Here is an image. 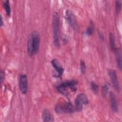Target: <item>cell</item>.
<instances>
[{
    "label": "cell",
    "mask_w": 122,
    "mask_h": 122,
    "mask_svg": "<svg viewBox=\"0 0 122 122\" xmlns=\"http://www.w3.org/2000/svg\"><path fill=\"white\" fill-rule=\"evenodd\" d=\"M41 38L38 32L33 31L29 36L27 41V53L29 57H31L36 54L39 50Z\"/></svg>",
    "instance_id": "obj_1"
},
{
    "label": "cell",
    "mask_w": 122,
    "mask_h": 122,
    "mask_svg": "<svg viewBox=\"0 0 122 122\" xmlns=\"http://www.w3.org/2000/svg\"><path fill=\"white\" fill-rule=\"evenodd\" d=\"M52 38L54 45L56 47L60 46V18L59 14L55 12L52 17Z\"/></svg>",
    "instance_id": "obj_2"
},
{
    "label": "cell",
    "mask_w": 122,
    "mask_h": 122,
    "mask_svg": "<svg viewBox=\"0 0 122 122\" xmlns=\"http://www.w3.org/2000/svg\"><path fill=\"white\" fill-rule=\"evenodd\" d=\"M78 83V81L75 80H67L58 85L56 88L60 93L67 96L70 92H75L77 90Z\"/></svg>",
    "instance_id": "obj_3"
},
{
    "label": "cell",
    "mask_w": 122,
    "mask_h": 122,
    "mask_svg": "<svg viewBox=\"0 0 122 122\" xmlns=\"http://www.w3.org/2000/svg\"><path fill=\"white\" fill-rule=\"evenodd\" d=\"M75 108L70 102H63L57 104L55 107V111L58 114L72 113Z\"/></svg>",
    "instance_id": "obj_4"
},
{
    "label": "cell",
    "mask_w": 122,
    "mask_h": 122,
    "mask_svg": "<svg viewBox=\"0 0 122 122\" xmlns=\"http://www.w3.org/2000/svg\"><path fill=\"white\" fill-rule=\"evenodd\" d=\"M89 103L88 99L84 93H80L76 97L74 100L75 110L77 112H81L82 110L83 106Z\"/></svg>",
    "instance_id": "obj_5"
},
{
    "label": "cell",
    "mask_w": 122,
    "mask_h": 122,
    "mask_svg": "<svg viewBox=\"0 0 122 122\" xmlns=\"http://www.w3.org/2000/svg\"><path fill=\"white\" fill-rule=\"evenodd\" d=\"M65 19L70 27L74 30L77 31L79 29L76 18L73 12L69 9L66 10L65 12Z\"/></svg>",
    "instance_id": "obj_6"
},
{
    "label": "cell",
    "mask_w": 122,
    "mask_h": 122,
    "mask_svg": "<svg viewBox=\"0 0 122 122\" xmlns=\"http://www.w3.org/2000/svg\"><path fill=\"white\" fill-rule=\"evenodd\" d=\"M108 73L114 88L117 92H119L121 90L120 85L115 71L110 69L108 71Z\"/></svg>",
    "instance_id": "obj_7"
},
{
    "label": "cell",
    "mask_w": 122,
    "mask_h": 122,
    "mask_svg": "<svg viewBox=\"0 0 122 122\" xmlns=\"http://www.w3.org/2000/svg\"><path fill=\"white\" fill-rule=\"evenodd\" d=\"M51 64L56 72L54 76H56L57 78H61L64 72V69L62 66L59 61L56 59H52L51 61Z\"/></svg>",
    "instance_id": "obj_8"
},
{
    "label": "cell",
    "mask_w": 122,
    "mask_h": 122,
    "mask_svg": "<svg viewBox=\"0 0 122 122\" xmlns=\"http://www.w3.org/2000/svg\"><path fill=\"white\" fill-rule=\"evenodd\" d=\"M19 88L22 94H26L28 91V80L26 74H22L20 75L19 79Z\"/></svg>",
    "instance_id": "obj_9"
},
{
    "label": "cell",
    "mask_w": 122,
    "mask_h": 122,
    "mask_svg": "<svg viewBox=\"0 0 122 122\" xmlns=\"http://www.w3.org/2000/svg\"><path fill=\"white\" fill-rule=\"evenodd\" d=\"M109 96L112 110L113 112H117L119 110L118 106L116 96L112 91L109 92Z\"/></svg>",
    "instance_id": "obj_10"
},
{
    "label": "cell",
    "mask_w": 122,
    "mask_h": 122,
    "mask_svg": "<svg viewBox=\"0 0 122 122\" xmlns=\"http://www.w3.org/2000/svg\"><path fill=\"white\" fill-rule=\"evenodd\" d=\"M42 121L45 122H51L54 121V117L51 112L47 109H44L41 115Z\"/></svg>",
    "instance_id": "obj_11"
},
{
    "label": "cell",
    "mask_w": 122,
    "mask_h": 122,
    "mask_svg": "<svg viewBox=\"0 0 122 122\" xmlns=\"http://www.w3.org/2000/svg\"><path fill=\"white\" fill-rule=\"evenodd\" d=\"M114 51L115 53V59H116L117 66L120 69V70L121 71L122 68V55H121V50L119 48H116Z\"/></svg>",
    "instance_id": "obj_12"
},
{
    "label": "cell",
    "mask_w": 122,
    "mask_h": 122,
    "mask_svg": "<svg viewBox=\"0 0 122 122\" xmlns=\"http://www.w3.org/2000/svg\"><path fill=\"white\" fill-rule=\"evenodd\" d=\"M94 31V24L93 21L91 20L88 27L85 31V34L87 36H90L92 35Z\"/></svg>",
    "instance_id": "obj_13"
},
{
    "label": "cell",
    "mask_w": 122,
    "mask_h": 122,
    "mask_svg": "<svg viewBox=\"0 0 122 122\" xmlns=\"http://www.w3.org/2000/svg\"><path fill=\"white\" fill-rule=\"evenodd\" d=\"M3 7L5 10V12L6 13V15L8 16H10L11 14V9H10V2L9 0H4L3 2L2 3Z\"/></svg>",
    "instance_id": "obj_14"
},
{
    "label": "cell",
    "mask_w": 122,
    "mask_h": 122,
    "mask_svg": "<svg viewBox=\"0 0 122 122\" xmlns=\"http://www.w3.org/2000/svg\"><path fill=\"white\" fill-rule=\"evenodd\" d=\"M109 84L108 83L104 84L103 86H102L101 88V93L102 97L105 98L106 96L109 91Z\"/></svg>",
    "instance_id": "obj_15"
},
{
    "label": "cell",
    "mask_w": 122,
    "mask_h": 122,
    "mask_svg": "<svg viewBox=\"0 0 122 122\" xmlns=\"http://www.w3.org/2000/svg\"><path fill=\"white\" fill-rule=\"evenodd\" d=\"M109 43L110 47L112 51H114L115 49V39L113 34L112 33H110L109 34Z\"/></svg>",
    "instance_id": "obj_16"
},
{
    "label": "cell",
    "mask_w": 122,
    "mask_h": 122,
    "mask_svg": "<svg viewBox=\"0 0 122 122\" xmlns=\"http://www.w3.org/2000/svg\"><path fill=\"white\" fill-rule=\"evenodd\" d=\"M90 86L92 92L95 94H97L99 91V86L98 84L94 81H92L90 83Z\"/></svg>",
    "instance_id": "obj_17"
},
{
    "label": "cell",
    "mask_w": 122,
    "mask_h": 122,
    "mask_svg": "<svg viewBox=\"0 0 122 122\" xmlns=\"http://www.w3.org/2000/svg\"><path fill=\"white\" fill-rule=\"evenodd\" d=\"M80 65V70H81V73L82 74H84L85 73L86 70V66L85 62L82 59L81 60Z\"/></svg>",
    "instance_id": "obj_18"
},
{
    "label": "cell",
    "mask_w": 122,
    "mask_h": 122,
    "mask_svg": "<svg viewBox=\"0 0 122 122\" xmlns=\"http://www.w3.org/2000/svg\"><path fill=\"white\" fill-rule=\"evenodd\" d=\"M115 11L116 13L117 14H118L121 10V7H122V3L120 0H116L115 1Z\"/></svg>",
    "instance_id": "obj_19"
},
{
    "label": "cell",
    "mask_w": 122,
    "mask_h": 122,
    "mask_svg": "<svg viewBox=\"0 0 122 122\" xmlns=\"http://www.w3.org/2000/svg\"><path fill=\"white\" fill-rule=\"evenodd\" d=\"M61 40L63 44L66 45L68 42V41H69L68 36L66 34H62L61 36Z\"/></svg>",
    "instance_id": "obj_20"
},
{
    "label": "cell",
    "mask_w": 122,
    "mask_h": 122,
    "mask_svg": "<svg viewBox=\"0 0 122 122\" xmlns=\"http://www.w3.org/2000/svg\"><path fill=\"white\" fill-rule=\"evenodd\" d=\"M98 32L99 38H100V39H101L102 41H103L104 40V36H103V33L100 30H98Z\"/></svg>",
    "instance_id": "obj_21"
},
{
    "label": "cell",
    "mask_w": 122,
    "mask_h": 122,
    "mask_svg": "<svg viewBox=\"0 0 122 122\" xmlns=\"http://www.w3.org/2000/svg\"><path fill=\"white\" fill-rule=\"evenodd\" d=\"M0 81L1 83H2L3 80H4V72L3 71H0Z\"/></svg>",
    "instance_id": "obj_22"
},
{
    "label": "cell",
    "mask_w": 122,
    "mask_h": 122,
    "mask_svg": "<svg viewBox=\"0 0 122 122\" xmlns=\"http://www.w3.org/2000/svg\"><path fill=\"white\" fill-rule=\"evenodd\" d=\"M0 26L2 27L4 25V21L3 20V18L1 16V15H0Z\"/></svg>",
    "instance_id": "obj_23"
}]
</instances>
